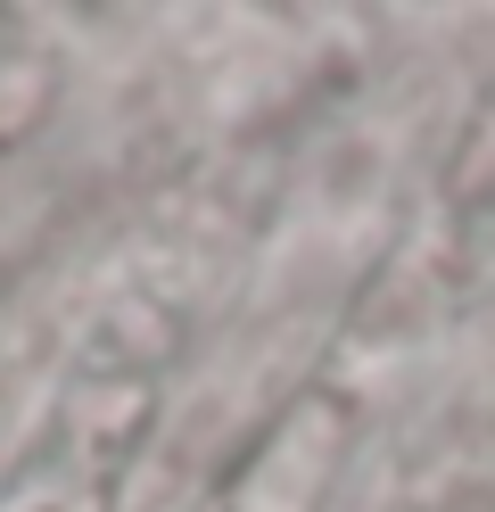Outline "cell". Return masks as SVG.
Segmentation results:
<instances>
[{"label": "cell", "mask_w": 495, "mask_h": 512, "mask_svg": "<svg viewBox=\"0 0 495 512\" xmlns=\"http://www.w3.org/2000/svg\"><path fill=\"white\" fill-rule=\"evenodd\" d=\"M339 463V413L322 397H306L289 422L264 438V455L248 463V479L223 496V512H314Z\"/></svg>", "instance_id": "6da1fadb"}]
</instances>
